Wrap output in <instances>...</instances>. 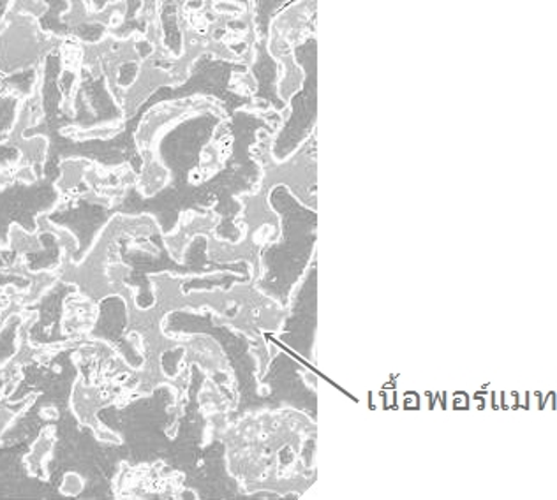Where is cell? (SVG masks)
I'll use <instances>...</instances> for the list:
<instances>
[{
	"instance_id": "cell-1",
	"label": "cell",
	"mask_w": 557,
	"mask_h": 500,
	"mask_svg": "<svg viewBox=\"0 0 557 500\" xmlns=\"http://www.w3.org/2000/svg\"><path fill=\"white\" fill-rule=\"evenodd\" d=\"M270 204L281 217L283 238L267 247L261 254L265 275L261 278V291L286 305L295 284L300 280L311 261L317 243V212L306 209L284 186L270 192Z\"/></svg>"
},
{
	"instance_id": "cell-2",
	"label": "cell",
	"mask_w": 557,
	"mask_h": 500,
	"mask_svg": "<svg viewBox=\"0 0 557 500\" xmlns=\"http://www.w3.org/2000/svg\"><path fill=\"white\" fill-rule=\"evenodd\" d=\"M218 116L207 115L196 116L193 121L184 122L172 133H168L161 141V158L168 167L172 170L173 184L159 192L156 198L138 201L133 192L124 201L116 212L122 213H141L150 212L159 218V224L164 233L173 232V227L178 223V201L187 187V176L195 164L200 161V150L212 135V130L218 125Z\"/></svg>"
},
{
	"instance_id": "cell-3",
	"label": "cell",
	"mask_w": 557,
	"mask_h": 500,
	"mask_svg": "<svg viewBox=\"0 0 557 500\" xmlns=\"http://www.w3.org/2000/svg\"><path fill=\"white\" fill-rule=\"evenodd\" d=\"M235 71H244V65L219 61V59H214L210 53H205L196 62L195 67H193V75H190L186 84L177 88H159L158 92L150 96L147 104L139 108L135 121L127 122L124 135L116 136L112 141H102V143L101 141H92V143L84 145L78 150V153L98 159V161H101L102 164H108V166L135 159L136 149L135 143H133V135H135L136 125H138L141 115L150 107H153L156 102L189 98V96H195V93H212L215 98L223 99L228 104V110H233V108L237 107L238 102H244L242 99H238L237 93L230 92V78H232Z\"/></svg>"
},
{
	"instance_id": "cell-4",
	"label": "cell",
	"mask_w": 557,
	"mask_h": 500,
	"mask_svg": "<svg viewBox=\"0 0 557 500\" xmlns=\"http://www.w3.org/2000/svg\"><path fill=\"white\" fill-rule=\"evenodd\" d=\"M295 61L302 67L304 84L292 99V115L275 138L274 158L277 161L288 159L300 145L309 138L318 113V42L314 38L306 39L295 47Z\"/></svg>"
},
{
	"instance_id": "cell-5",
	"label": "cell",
	"mask_w": 557,
	"mask_h": 500,
	"mask_svg": "<svg viewBox=\"0 0 557 500\" xmlns=\"http://www.w3.org/2000/svg\"><path fill=\"white\" fill-rule=\"evenodd\" d=\"M317 266L309 270L293 300L292 314L286 320L281 340L302 354L307 362L312 360L314 335H317Z\"/></svg>"
},
{
	"instance_id": "cell-6",
	"label": "cell",
	"mask_w": 557,
	"mask_h": 500,
	"mask_svg": "<svg viewBox=\"0 0 557 500\" xmlns=\"http://www.w3.org/2000/svg\"><path fill=\"white\" fill-rule=\"evenodd\" d=\"M256 50H258V61H256L255 67H252V73L258 78V92H256V96L269 99V101L274 102L275 107L283 108L284 102L278 101L277 90H275V85H277V64H275L274 59L267 51V38H263V41L256 47Z\"/></svg>"
}]
</instances>
